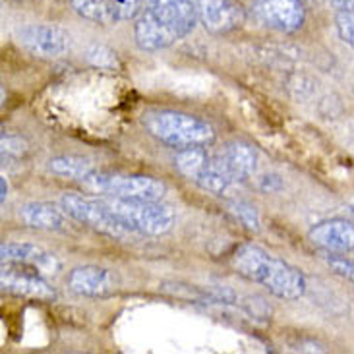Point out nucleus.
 Wrapping results in <instances>:
<instances>
[{
    "label": "nucleus",
    "mask_w": 354,
    "mask_h": 354,
    "mask_svg": "<svg viewBox=\"0 0 354 354\" xmlns=\"http://www.w3.org/2000/svg\"><path fill=\"white\" fill-rule=\"evenodd\" d=\"M21 47L35 57L57 58L70 48V35L53 24H28L18 31Z\"/></svg>",
    "instance_id": "8"
},
{
    "label": "nucleus",
    "mask_w": 354,
    "mask_h": 354,
    "mask_svg": "<svg viewBox=\"0 0 354 354\" xmlns=\"http://www.w3.org/2000/svg\"><path fill=\"white\" fill-rule=\"evenodd\" d=\"M254 18L261 26L279 33H295L306 21V8L302 0H256Z\"/></svg>",
    "instance_id": "6"
},
{
    "label": "nucleus",
    "mask_w": 354,
    "mask_h": 354,
    "mask_svg": "<svg viewBox=\"0 0 354 354\" xmlns=\"http://www.w3.org/2000/svg\"><path fill=\"white\" fill-rule=\"evenodd\" d=\"M70 6L80 18L93 24H116L113 0H70Z\"/></svg>",
    "instance_id": "19"
},
{
    "label": "nucleus",
    "mask_w": 354,
    "mask_h": 354,
    "mask_svg": "<svg viewBox=\"0 0 354 354\" xmlns=\"http://www.w3.org/2000/svg\"><path fill=\"white\" fill-rule=\"evenodd\" d=\"M105 207L130 230L147 236H161L173 229L174 213L159 201L132 200V198H103Z\"/></svg>",
    "instance_id": "3"
},
{
    "label": "nucleus",
    "mask_w": 354,
    "mask_h": 354,
    "mask_svg": "<svg viewBox=\"0 0 354 354\" xmlns=\"http://www.w3.org/2000/svg\"><path fill=\"white\" fill-rule=\"evenodd\" d=\"M66 283L72 292L87 298H106L118 290V279L115 273L99 266L72 269Z\"/></svg>",
    "instance_id": "10"
},
{
    "label": "nucleus",
    "mask_w": 354,
    "mask_h": 354,
    "mask_svg": "<svg viewBox=\"0 0 354 354\" xmlns=\"http://www.w3.org/2000/svg\"><path fill=\"white\" fill-rule=\"evenodd\" d=\"M259 188L266 192V194H273V192H279L283 188V180L279 174H266L261 182H259Z\"/></svg>",
    "instance_id": "28"
},
{
    "label": "nucleus",
    "mask_w": 354,
    "mask_h": 354,
    "mask_svg": "<svg viewBox=\"0 0 354 354\" xmlns=\"http://www.w3.org/2000/svg\"><path fill=\"white\" fill-rule=\"evenodd\" d=\"M219 155L236 182L250 178L258 169V151L246 142H230Z\"/></svg>",
    "instance_id": "15"
},
{
    "label": "nucleus",
    "mask_w": 354,
    "mask_h": 354,
    "mask_svg": "<svg viewBox=\"0 0 354 354\" xmlns=\"http://www.w3.org/2000/svg\"><path fill=\"white\" fill-rule=\"evenodd\" d=\"M234 182L236 180L232 178L229 167L225 165L223 157L217 155V157H211L209 165H207L205 171L200 174V178L196 180V184H198L200 188H203L205 192L223 196Z\"/></svg>",
    "instance_id": "17"
},
{
    "label": "nucleus",
    "mask_w": 354,
    "mask_h": 354,
    "mask_svg": "<svg viewBox=\"0 0 354 354\" xmlns=\"http://www.w3.org/2000/svg\"><path fill=\"white\" fill-rule=\"evenodd\" d=\"M0 258L6 266H26L33 271L45 273V275H55L60 269V261L55 254L43 250L37 244H28V242H6L0 246Z\"/></svg>",
    "instance_id": "11"
},
{
    "label": "nucleus",
    "mask_w": 354,
    "mask_h": 354,
    "mask_svg": "<svg viewBox=\"0 0 354 354\" xmlns=\"http://www.w3.org/2000/svg\"><path fill=\"white\" fill-rule=\"evenodd\" d=\"M337 12H343V10H354V0H327Z\"/></svg>",
    "instance_id": "29"
},
{
    "label": "nucleus",
    "mask_w": 354,
    "mask_h": 354,
    "mask_svg": "<svg viewBox=\"0 0 354 354\" xmlns=\"http://www.w3.org/2000/svg\"><path fill=\"white\" fill-rule=\"evenodd\" d=\"M113 4H115L116 21L136 19L142 10V0H113Z\"/></svg>",
    "instance_id": "27"
},
{
    "label": "nucleus",
    "mask_w": 354,
    "mask_h": 354,
    "mask_svg": "<svg viewBox=\"0 0 354 354\" xmlns=\"http://www.w3.org/2000/svg\"><path fill=\"white\" fill-rule=\"evenodd\" d=\"M60 205H62V209L68 217H72L74 221L97 230V232H103L106 236L126 239L130 232H134V230L128 229L122 221L116 219L101 200L86 198L82 194H64L60 198Z\"/></svg>",
    "instance_id": "5"
},
{
    "label": "nucleus",
    "mask_w": 354,
    "mask_h": 354,
    "mask_svg": "<svg viewBox=\"0 0 354 354\" xmlns=\"http://www.w3.org/2000/svg\"><path fill=\"white\" fill-rule=\"evenodd\" d=\"M0 186H2V194H0V198H2V201H6V196H8V184H6V178H4V176L0 178Z\"/></svg>",
    "instance_id": "30"
},
{
    "label": "nucleus",
    "mask_w": 354,
    "mask_h": 354,
    "mask_svg": "<svg viewBox=\"0 0 354 354\" xmlns=\"http://www.w3.org/2000/svg\"><path fill=\"white\" fill-rule=\"evenodd\" d=\"M230 263L240 277L266 287L273 297L281 300H298L306 292V277L300 269L287 263L285 259L275 258L259 246H240L232 254Z\"/></svg>",
    "instance_id": "1"
},
{
    "label": "nucleus",
    "mask_w": 354,
    "mask_h": 354,
    "mask_svg": "<svg viewBox=\"0 0 354 354\" xmlns=\"http://www.w3.org/2000/svg\"><path fill=\"white\" fill-rule=\"evenodd\" d=\"M198 19L213 35H225L239 29L246 19L240 0H196Z\"/></svg>",
    "instance_id": "7"
},
{
    "label": "nucleus",
    "mask_w": 354,
    "mask_h": 354,
    "mask_svg": "<svg viewBox=\"0 0 354 354\" xmlns=\"http://www.w3.org/2000/svg\"><path fill=\"white\" fill-rule=\"evenodd\" d=\"M47 169L55 176L66 178V180H86L89 174L95 171L93 163L86 157H77V155H60L53 157L48 161Z\"/></svg>",
    "instance_id": "18"
},
{
    "label": "nucleus",
    "mask_w": 354,
    "mask_h": 354,
    "mask_svg": "<svg viewBox=\"0 0 354 354\" xmlns=\"http://www.w3.org/2000/svg\"><path fill=\"white\" fill-rule=\"evenodd\" d=\"M64 209H57L53 203H45V201H29L26 203L19 217L21 221L37 230H62L66 227V219H64Z\"/></svg>",
    "instance_id": "16"
},
{
    "label": "nucleus",
    "mask_w": 354,
    "mask_h": 354,
    "mask_svg": "<svg viewBox=\"0 0 354 354\" xmlns=\"http://www.w3.org/2000/svg\"><path fill=\"white\" fill-rule=\"evenodd\" d=\"M227 209H229L230 215L239 221L244 229H248L250 232H259V229H261V219H259L258 209L252 203L244 200H230L227 203Z\"/></svg>",
    "instance_id": "21"
},
{
    "label": "nucleus",
    "mask_w": 354,
    "mask_h": 354,
    "mask_svg": "<svg viewBox=\"0 0 354 354\" xmlns=\"http://www.w3.org/2000/svg\"><path fill=\"white\" fill-rule=\"evenodd\" d=\"M0 287L4 292L12 297L29 298V300H41V302H50L57 298V290L48 285L37 273H16L10 266H4L2 277H0Z\"/></svg>",
    "instance_id": "13"
},
{
    "label": "nucleus",
    "mask_w": 354,
    "mask_h": 354,
    "mask_svg": "<svg viewBox=\"0 0 354 354\" xmlns=\"http://www.w3.org/2000/svg\"><path fill=\"white\" fill-rule=\"evenodd\" d=\"M87 60L95 68L113 70L116 66V53L105 45H91L87 48Z\"/></svg>",
    "instance_id": "23"
},
{
    "label": "nucleus",
    "mask_w": 354,
    "mask_h": 354,
    "mask_svg": "<svg viewBox=\"0 0 354 354\" xmlns=\"http://www.w3.org/2000/svg\"><path fill=\"white\" fill-rule=\"evenodd\" d=\"M314 89H316V84L306 74H290L287 77V91L298 101H304L308 97H312Z\"/></svg>",
    "instance_id": "22"
},
{
    "label": "nucleus",
    "mask_w": 354,
    "mask_h": 354,
    "mask_svg": "<svg viewBox=\"0 0 354 354\" xmlns=\"http://www.w3.org/2000/svg\"><path fill=\"white\" fill-rule=\"evenodd\" d=\"M134 39L136 45L142 50H161L171 47L178 41V35L163 26L157 18H153L145 8L140 10V14L134 19Z\"/></svg>",
    "instance_id": "14"
},
{
    "label": "nucleus",
    "mask_w": 354,
    "mask_h": 354,
    "mask_svg": "<svg viewBox=\"0 0 354 354\" xmlns=\"http://www.w3.org/2000/svg\"><path fill=\"white\" fill-rule=\"evenodd\" d=\"M209 159L211 157L205 151V147H186V149H178V153L174 157V167L178 169L182 176L196 182L205 171V167L209 165Z\"/></svg>",
    "instance_id": "20"
},
{
    "label": "nucleus",
    "mask_w": 354,
    "mask_h": 354,
    "mask_svg": "<svg viewBox=\"0 0 354 354\" xmlns=\"http://www.w3.org/2000/svg\"><path fill=\"white\" fill-rule=\"evenodd\" d=\"M29 151L28 142L19 136H2V155L6 157H24Z\"/></svg>",
    "instance_id": "26"
},
{
    "label": "nucleus",
    "mask_w": 354,
    "mask_h": 354,
    "mask_svg": "<svg viewBox=\"0 0 354 354\" xmlns=\"http://www.w3.org/2000/svg\"><path fill=\"white\" fill-rule=\"evenodd\" d=\"M310 242L331 254H348L354 250V223L346 219H327L308 232Z\"/></svg>",
    "instance_id": "12"
},
{
    "label": "nucleus",
    "mask_w": 354,
    "mask_h": 354,
    "mask_svg": "<svg viewBox=\"0 0 354 354\" xmlns=\"http://www.w3.org/2000/svg\"><path fill=\"white\" fill-rule=\"evenodd\" d=\"M142 122L155 140L174 149L205 147L215 142V130L207 120L178 111H147Z\"/></svg>",
    "instance_id": "2"
},
{
    "label": "nucleus",
    "mask_w": 354,
    "mask_h": 354,
    "mask_svg": "<svg viewBox=\"0 0 354 354\" xmlns=\"http://www.w3.org/2000/svg\"><path fill=\"white\" fill-rule=\"evenodd\" d=\"M335 26L339 37L345 41L346 45L354 47V10H343L337 12Z\"/></svg>",
    "instance_id": "24"
},
{
    "label": "nucleus",
    "mask_w": 354,
    "mask_h": 354,
    "mask_svg": "<svg viewBox=\"0 0 354 354\" xmlns=\"http://www.w3.org/2000/svg\"><path fill=\"white\" fill-rule=\"evenodd\" d=\"M89 192L109 194L116 198H132V200L159 201L167 194V186L153 176L145 174H122L93 171L82 180Z\"/></svg>",
    "instance_id": "4"
},
{
    "label": "nucleus",
    "mask_w": 354,
    "mask_h": 354,
    "mask_svg": "<svg viewBox=\"0 0 354 354\" xmlns=\"http://www.w3.org/2000/svg\"><path fill=\"white\" fill-rule=\"evenodd\" d=\"M326 263L335 275L354 283V259L343 258V256H331V252H329V256H326Z\"/></svg>",
    "instance_id": "25"
},
{
    "label": "nucleus",
    "mask_w": 354,
    "mask_h": 354,
    "mask_svg": "<svg viewBox=\"0 0 354 354\" xmlns=\"http://www.w3.org/2000/svg\"><path fill=\"white\" fill-rule=\"evenodd\" d=\"M142 8L174 31L178 39L190 35L198 21L196 4L192 0H142Z\"/></svg>",
    "instance_id": "9"
}]
</instances>
